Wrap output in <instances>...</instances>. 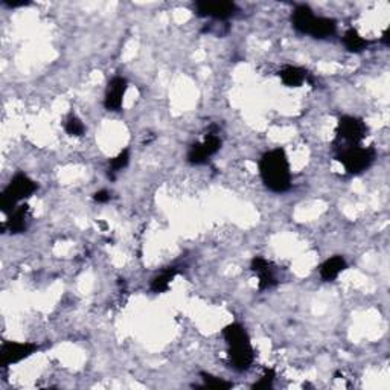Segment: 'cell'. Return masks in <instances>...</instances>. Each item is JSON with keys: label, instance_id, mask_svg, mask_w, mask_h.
Returning a JSON list of instances; mask_svg holds the SVG:
<instances>
[{"label": "cell", "instance_id": "6da1fadb", "mask_svg": "<svg viewBox=\"0 0 390 390\" xmlns=\"http://www.w3.org/2000/svg\"><path fill=\"white\" fill-rule=\"evenodd\" d=\"M260 174L268 191L287 192L291 187V166L285 150L275 148L264 152L260 159Z\"/></svg>", "mask_w": 390, "mask_h": 390}, {"label": "cell", "instance_id": "7a4b0ae2", "mask_svg": "<svg viewBox=\"0 0 390 390\" xmlns=\"http://www.w3.org/2000/svg\"><path fill=\"white\" fill-rule=\"evenodd\" d=\"M222 337L227 343V357L231 367L236 372H246L255 361V349L249 332L241 323H231L222 330Z\"/></svg>", "mask_w": 390, "mask_h": 390}, {"label": "cell", "instance_id": "3957f363", "mask_svg": "<svg viewBox=\"0 0 390 390\" xmlns=\"http://www.w3.org/2000/svg\"><path fill=\"white\" fill-rule=\"evenodd\" d=\"M291 25L299 34L312 38L325 40L337 32V22L334 19L316 16L308 5H297L291 14Z\"/></svg>", "mask_w": 390, "mask_h": 390}, {"label": "cell", "instance_id": "277c9868", "mask_svg": "<svg viewBox=\"0 0 390 390\" xmlns=\"http://www.w3.org/2000/svg\"><path fill=\"white\" fill-rule=\"evenodd\" d=\"M38 190V183L32 180L25 172H17L11 179L8 186L5 187L2 195H0V209L2 212L8 215L12 209H16L23 200L32 197Z\"/></svg>", "mask_w": 390, "mask_h": 390}, {"label": "cell", "instance_id": "5b68a950", "mask_svg": "<svg viewBox=\"0 0 390 390\" xmlns=\"http://www.w3.org/2000/svg\"><path fill=\"white\" fill-rule=\"evenodd\" d=\"M367 136L366 122L357 116L345 115L341 116L336 128V137H334V151H340L351 146L363 145V141Z\"/></svg>", "mask_w": 390, "mask_h": 390}, {"label": "cell", "instance_id": "8992f818", "mask_svg": "<svg viewBox=\"0 0 390 390\" xmlns=\"http://www.w3.org/2000/svg\"><path fill=\"white\" fill-rule=\"evenodd\" d=\"M377 159V151L374 146H351L336 152V160L343 165L346 174L349 176H360L374 165Z\"/></svg>", "mask_w": 390, "mask_h": 390}, {"label": "cell", "instance_id": "52a82bcc", "mask_svg": "<svg viewBox=\"0 0 390 390\" xmlns=\"http://www.w3.org/2000/svg\"><path fill=\"white\" fill-rule=\"evenodd\" d=\"M221 145L222 141L218 131H207V135L205 136L203 141L195 142L190 148V151H187L186 156L187 163H191L194 166L209 163L211 157H214L221 150Z\"/></svg>", "mask_w": 390, "mask_h": 390}, {"label": "cell", "instance_id": "ba28073f", "mask_svg": "<svg viewBox=\"0 0 390 390\" xmlns=\"http://www.w3.org/2000/svg\"><path fill=\"white\" fill-rule=\"evenodd\" d=\"M194 11L198 17L226 22L235 17L240 8L235 2H226V0H198L194 3Z\"/></svg>", "mask_w": 390, "mask_h": 390}, {"label": "cell", "instance_id": "9c48e42d", "mask_svg": "<svg viewBox=\"0 0 390 390\" xmlns=\"http://www.w3.org/2000/svg\"><path fill=\"white\" fill-rule=\"evenodd\" d=\"M40 349L36 343H23V341H5L0 347V365L8 367L11 365L20 363Z\"/></svg>", "mask_w": 390, "mask_h": 390}, {"label": "cell", "instance_id": "30bf717a", "mask_svg": "<svg viewBox=\"0 0 390 390\" xmlns=\"http://www.w3.org/2000/svg\"><path fill=\"white\" fill-rule=\"evenodd\" d=\"M250 268L257 276V288L261 291L273 288L279 284L276 266L271 261L266 260V257L255 256L252 262H250Z\"/></svg>", "mask_w": 390, "mask_h": 390}, {"label": "cell", "instance_id": "8fae6325", "mask_svg": "<svg viewBox=\"0 0 390 390\" xmlns=\"http://www.w3.org/2000/svg\"><path fill=\"white\" fill-rule=\"evenodd\" d=\"M127 89L128 81L125 80L124 76H115V78H111L106 90V96H104V107L108 111H119L122 108Z\"/></svg>", "mask_w": 390, "mask_h": 390}, {"label": "cell", "instance_id": "7c38bea8", "mask_svg": "<svg viewBox=\"0 0 390 390\" xmlns=\"http://www.w3.org/2000/svg\"><path fill=\"white\" fill-rule=\"evenodd\" d=\"M30 222H31L30 206L19 205L8 214V218H6L3 227L8 229V232H11L12 235H19L27 231Z\"/></svg>", "mask_w": 390, "mask_h": 390}, {"label": "cell", "instance_id": "4fadbf2b", "mask_svg": "<svg viewBox=\"0 0 390 390\" xmlns=\"http://www.w3.org/2000/svg\"><path fill=\"white\" fill-rule=\"evenodd\" d=\"M279 78L287 87H301L303 82H312L311 75L303 67L287 65L279 71Z\"/></svg>", "mask_w": 390, "mask_h": 390}, {"label": "cell", "instance_id": "5bb4252c", "mask_svg": "<svg viewBox=\"0 0 390 390\" xmlns=\"http://www.w3.org/2000/svg\"><path fill=\"white\" fill-rule=\"evenodd\" d=\"M346 268H347V262L345 257L336 255L330 257V260H326L322 266L319 267V275L322 277V281L334 282Z\"/></svg>", "mask_w": 390, "mask_h": 390}, {"label": "cell", "instance_id": "9a60e30c", "mask_svg": "<svg viewBox=\"0 0 390 390\" xmlns=\"http://www.w3.org/2000/svg\"><path fill=\"white\" fill-rule=\"evenodd\" d=\"M179 275V268L177 267H168L160 271L157 276H154L151 279L150 284V290L156 295H162V292H166L170 290L172 281L176 279V276Z\"/></svg>", "mask_w": 390, "mask_h": 390}, {"label": "cell", "instance_id": "2e32d148", "mask_svg": "<svg viewBox=\"0 0 390 390\" xmlns=\"http://www.w3.org/2000/svg\"><path fill=\"white\" fill-rule=\"evenodd\" d=\"M341 41H343V46L346 47V51L354 52V54L363 52L369 46H371V41L365 37H361L358 31L354 30V27L347 30L343 34V38H341Z\"/></svg>", "mask_w": 390, "mask_h": 390}, {"label": "cell", "instance_id": "e0dca14e", "mask_svg": "<svg viewBox=\"0 0 390 390\" xmlns=\"http://www.w3.org/2000/svg\"><path fill=\"white\" fill-rule=\"evenodd\" d=\"M128 163H130V151L128 150H122L119 154L115 156L108 162V170H107L108 179L115 180L116 174L121 172L124 168H127Z\"/></svg>", "mask_w": 390, "mask_h": 390}, {"label": "cell", "instance_id": "ac0fdd59", "mask_svg": "<svg viewBox=\"0 0 390 390\" xmlns=\"http://www.w3.org/2000/svg\"><path fill=\"white\" fill-rule=\"evenodd\" d=\"M200 377H201V380H203V387L205 389L229 390V389L233 387L231 381H226L225 378H221V377H215V375H212V374L200 372Z\"/></svg>", "mask_w": 390, "mask_h": 390}, {"label": "cell", "instance_id": "d6986e66", "mask_svg": "<svg viewBox=\"0 0 390 390\" xmlns=\"http://www.w3.org/2000/svg\"><path fill=\"white\" fill-rule=\"evenodd\" d=\"M65 131L71 137H82L86 133V127L76 115H69L65 121Z\"/></svg>", "mask_w": 390, "mask_h": 390}, {"label": "cell", "instance_id": "ffe728a7", "mask_svg": "<svg viewBox=\"0 0 390 390\" xmlns=\"http://www.w3.org/2000/svg\"><path fill=\"white\" fill-rule=\"evenodd\" d=\"M275 378H276V372L273 371V369H266L262 374V377L257 380V382H255V385L252 386V389L255 390H268L273 387V382H275Z\"/></svg>", "mask_w": 390, "mask_h": 390}, {"label": "cell", "instance_id": "44dd1931", "mask_svg": "<svg viewBox=\"0 0 390 390\" xmlns=\"http://www.w3.org/2000/svg\"><path fill=\"white\" fill-rule=\"evenodd\" d=\"M110 198H111V194L107 190H101L93 194V200L96 201V203H107V201H110Z\"/></svg>", "mask_w": 390, "mask_h": 390}, {"label": "cell", "instance_id": "7402d4cb", "mask_svg": "<svg viewBox=\"0 0 390 390\" xmlns=\"http://www.w3.org/2000/svg\"><path fill=\"white\" fill-rule=\"evenodd\" d=\"M3 5L8 6V8H19V6L27 5L26 2H8V0H3Z\"/></svg>", "mask_w": 390, "mask_h": 390}, {"label": "cell", "instance_id": "603a6c76", "mask_svg": "<svg viewBox=\"0 0 390 390\" xmlns=\"http://www.w3.org/2000/svg\"><path fill=\"white\" fill-rule=\"evenodd\" d=\"M382 43H385L386 46H389V30L385 31V34H382Z\"/></svg>", "mask_w": 390, "mask_h": 390}]
</instances>
